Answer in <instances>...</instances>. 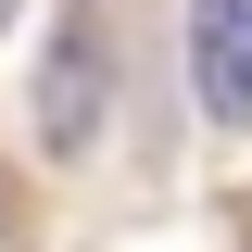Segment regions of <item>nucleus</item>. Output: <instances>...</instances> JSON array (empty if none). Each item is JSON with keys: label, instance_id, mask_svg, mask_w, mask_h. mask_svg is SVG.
Segmentation results:
<instances>
[{"label": "nucleus", "instance_id": "1", "mask_svg": "<svg viewBox=\"0 0 252 252\" xmlns=\"http://www.w3.org/2000/svg\"><path fill=\"white\" fill-rule=\"evenodd\" d=\"M189 89L215 126H252V0H189Z\"/></svg>", "mask_w": 252, "mask_h": 252}, {"label": "nucleus", "instance_id": "3", "mask_svg": "<svg viewBox=\"0 0 252 252\" xmlns=\"http://www.w3.org/2000/svg\"><path fill=\"white\" fill-rule=\"evenodd\" d=\"M0 26H13V0H0Z\"/></svg>", "mask_w": 252, "mask_h": 252}, {"label": "nucleus", "instance_id": "2", "mask_svg": "<svg viewBox=\"0 0 252 252\" xmlns=\"http://www.w3.org/2000/svg\"><path fill=\"white\" fill-rule=\"evenodd\" d=\"M89 126H101V51H89V26H63L51 76H38V139L51 152H89Z\"/></svg>", "mask_w": 252, "mask_h": 252}]
</instances>
